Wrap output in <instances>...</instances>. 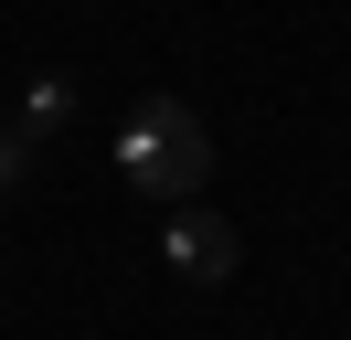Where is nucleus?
<instances>
[{
	"mask_svg": "<svg viewBox=\"0 0 351 340\" xmlns=\"http://www.w3.org/2000/svg\"><path fill=\"white\" fill-rule=\"evenodd\" d=\"M117 181H128L138 202H192V191L213 181V127L181 96H138L128 127H117Z\"/></svg>",
	"mask_w": 351,
	"mask_h": 340,
	"instance_id": "obj_1",
	"label": "nucleus"
},
{
	"mask_svg": "<svg viewBox=\"0 0 351 340\" xmlns=\"http://www.w3.org/2000/svg\"><path fill=\"white\" fill-rule=\"evenodd\" d=\"M32 149H43L32 127H11V117H0V202H11V191H32Z\"/></svg>",
	"mask_w": 351,
	"mask_h": 340,
	"instance_id": "obj_4",
	"label": "nucleus"
},
{
	"mask_svg": "<svg viewBox=\"0 0 351 340\" xmlns=\"http://www.w3.org/2000/svg\"><path fill=\"white\" fill-rule=\"evenodd\" d=\"M160 266H171L181 287H223V276L245 266V234L223 223V212H202V202H171V234H160Z\"/></svg>",
	"mask_w": 351,
	"mask_h": 340,
	"instance_id": "obj_2",
	"label": "nucleus"
},
{
	"mask_svg": "<svg viewBox=\"0 0 351 340\" xmlns=\"http://www.w3.org/2000/svg\"><path fill=\"white\" fill-rule=\"evenodd\" d=\"M64 117H75V85H64V75H32L22 106H11V127H32V138H53Z\"/></svg>",
	"mask_w": 351,
	"mask_h": 340,
	"instance_id": "obj_3",
	"label": "nucleus"
}]
</instances>
